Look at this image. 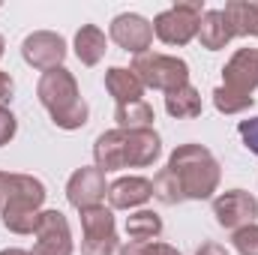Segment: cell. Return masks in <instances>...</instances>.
I'll use <instances>...</instances> for the list:
<instances>
[{
    "instance_id": "obj_29",
    "label": "cell",
    "mask_w": 258,
    "mask_h": 255,
    "mask_svg": "<svg viewBox=\"0 0 258 255\" xmlns=\"http://www.w3.org/2000/svg\"><path fill=\"white\" fill-rule=\"evenodd\" d=\"M12 93H15V81H12V75H9V72H3V69H0V108H6V105H9Z\"/></svg>"
},
{
    "instance_id": "obj_14",
    "label": "cell",
    "mask_w": 258,
    "mask_h": 255,
    "mask_svg": "<svg viewBox=\"0 0 258 255\" xmlns=\"http://www.w3.org/2000/svg\"><path fill=\"white\" fill-rule=\"evenodd\" d=\"M93 162L102 174L126 168V132L123 129H108L93 141Z\"/></svg>"
},
{
    "instance_id": "obj_4",
    "label": "cell",
    "mask_w": 258,
    "mask_h": 255,
    "mask_svg": "<svg viewBox=\"0 0 258 255\" xmlns=\"http://www.w3.org/2000/svg\"><path fill=\"white\" fill-rule=\"evenodd\" d=\"M138 81L144 84V90H162L171 93L183 84H189V63L183 57L174 54H159V51H144L138 54L129 66Z\"/></svg>"
},
{
    "instance_id": "obj_3",
    "label": "cell",
    "mask_w": 258,
    "mask_h": 255,
    "mask_svg": "<svg viewBox=\"0 0 258 255\" xmlns=\"http://www.w3.org/2000/svg\"><path fill=\"white\" fill-rule=\"evenodd\" d=\"M45 183L33 174H12L9 180V195L0 210V222L12 234H33L42 204H45Z\"/></svg>"
},
{
    "instance_id": "obj_25",
    "label": "cell",
    "mask_w": 258,
    "mask_h": 255,
    "mask_svg": "<svg viewBox=\"0 0 258 255\" xmlns=\"http://www.w3.org/2000/svg\"><path fill=\"white\" fill-rule=\"evenodd\" d=\"M231 246L237 249V255H258V222L231 231Z\"/></svg>"
},
{
    "instance_id": "obj_6",
    "label": "cell",
    "mask_w": 258,
    "mask_h": 255,
    "mask_svg": "<svg viewBox=\"0 0 258 255\" xmlns=\"http://www.w3.org/2000/svg\"><path fill=\"white\" fill-rule=\"evenodd\" d=\"M120 249L114 210L105 204L81 210V255H114Z\"/></svg>"
},
{
    "instance_id": "obj_1",
    "label": "cell",
    "mask_w": 258,
    "mask_h": 255,
    "mask_svg": "<svg viewBox=\"0 0 258 255\" xmlns=\"http://www.w3.org/2000/svg\"><path fill=\"white\" fill-rule=\"evenodd\" d=\"M165 168L174 174L177 186L186 201H210L216 198L219 180H222V165L219 159L204 147V144H177L165 162Z\"/></svg>"
},
{
    "instance_id": "obj_22",
    "label": "cell",
    "mask_w": 258,
    "mask_h": 255,
    "mask_svg": "<svg viewBox=\"0 0 258 255\" xmlns=\"http://www.w3.org/2000/svg\"><path fill=\"white\" fill-rule=\"evenodd\" d=\"M126 234H129V240H156L162 234V216L153 213V210H147V207L129 213L126 216Z\"/></svg>"
},
{
    "instance_id": "obj_27",
    "label": "cell",
    "mask_w": 258,
    "mask_h": 255,
    "mask_svg": "<svg viewBox=\"0 0 258 255\" xmlns=\"http://www.w3.org/2000/svg\"><path fill=\"white\" fill-rule=\"evenodd\" d=\"M117 255H159V243L156 240H129L117 249Z\"/></svg>"
},
{
    "instance_id": "obj_20",
    "label": "cell",
    "mask_w": 258,
    "mask_h": 255,
    "mask_svg": "<svg viewBox=\"0 0 258 255\" xmlns=\"http://www.w3.org/2000/svg\"><path fill=\"white\" fill-rule=\"evenodd\" d=\"M222 12L234 36H258V0H228Z\"/></svg>"
},
{
    "instance_id": "obj_11",
    "label": "cell",
    "mask_w": 258,
    "mask_h": 255,
    "mask_svg": "<svg viewBox=\"0 0 258 255\" xmlns=\"http://www.w3.org/2000/svg\"><path fill=\"white\" fill-rule=\"evenodd\" d=\"M108 195V183H105V174L96 168V165H81L69 174L66 180V201L81 213L87 207H96L102 204Z\"/></svg>"
},
{
    "instance_id": "obj_16",
    "label": "cell",
    "mask_w": 258,
    "mask_h": 255,
    "mask_svg": "<svg viewBox=\"0 0 258 255\" xmlns=\"http://www.w3.org/2000/svg\"><path fill=\"white\" fill-rule=\"evenodd\" d=\"M231 39H234V30H231L225 12H222V9H204V15H201V21H198V42H201V48L219 51V48H225Z\"/></svg>"
},
{
    "instance_id": "obj_21",
    "label": "cell",
    "mask_w": 258,
    "mask_h": 255,
    "mask_svg": "<svg viewBox=\"0 0 258 255\" xmlns=\"http://www.w3.org/2000/svg\"><path fill=\"white\" fill-rule=\"evenodd\" d=\"M114 120H117V129H126V132L153 129L156 114H153V105L147 99H135V102H123V105L114 108Z\"/></svg>"
},
{
    "instance_id": "obj_28",
    "label": "cell",
    "mask_w": 258,
    "mask_h": 255,
    "mask_svg": "<svg viewBox=\"0 0 258 255\" xmlns=\"http://www.w3.org/2000/svg\"><path fill=\"white\" fill-rule=\"evenodd\" d=\"M15 132H18V120H15V114H12L9 108H0V147L9 144V141L15 138Z\"/></svg>"
},
{
    "instance_id": "obj_18",
    "label": "cell",
    "mask_w": 258,
    "mask_h": 255,
    "mask_svg": "<svg viewBox=\"0 0 258 255\" xmlns=\"http://www.w3.org/2000/svg\"><path fill=\"white\" fill-rule=\"evenodd\" d=\"M105 90L114 96L117 105L144 99V84L138 81V75H135L132 69H126V66H111V69L105 72Z\"/></svg>"
},
{
    "instance_id": "obj_12",
    "label": "cell",
    "mask_w": 258,
    "mask_h": 255,
    "mask_svg": "<svg viewBox=\"0 0 258 255\" xmlns=\"http://www.w3.org/2000/svg\"><path fill=\"white\" fill-rule=\"evenodd\" d=\"M108 207L111 210H141L153 198V180L141 174H126L108 183Z\"/></svg>"
},
{
    "instance_id": "obj_5",
    "label": "cell",
    "mask_w": 258,
    "mask_h": 255,
    "mask_svg": "<svg viewBox=\"0 0 258 255\" xmlns=\"http://www.w3.org/2000/svg\"><path fill=\"white\" fill-rule=\"evenodd\" d=\"M204 15V6L201 0H183V3H174L168 9H162L150 24H153V36L165 45H189L195 36H198V21Z\"/></svg>"
},
{
    "instance_id": "obj_19",
    "label": "cell",
    "mask_w": 258,
    "mask_h": 255,
    "mask_svg": "<svg viewBox=\"0 0 258 255\" xmlns=\"http://www.w3.org/2000/svg\"><path fill=\"white\" fill-rule=\"evenodd\" d=\"M201 108H204L201 93L195 90L192 84H183V87L165 93V111H168V117H174V120H195V117L201 114Z\"/></svg>"
},
{
    "instance_id": "obj_15",
    "label": "cell",
    "mask_w": 258,
    "mask_h": 255,
    "mask_svg": "<svg viewBox=\"0 0 258 255\" xmlns=\"http://www.w3.org/2000/svg\"><path fill=\"white\" fill-rule=\"evenodd\" d=\"M159 153H162V138L156 129L126 132V168H147L159 159Z\"/></svg>"
},
{
    "instance_id": "obj_32",
    "label": "cell",
    "mask_w": 258,
    "mask_h": 255,
    "mask_svg": "<svg viewBox=\"0 0 258 255\" xmlns=\"http://www.w3.org/2000/svg\"><path fill=\"white\" fill-rule=\"evenodd\" d=\"M0 255H30L27 249H18V246H9V249H0Z\"/></svg>"
},
{
    "instance_id": "obj_13",
    "label": "cell",
    "mask_w": 258,
    "mask_h": 255,
    "mask_svg": "<svg viewBox=\"0 0 258 255\" xmlns=\"http://www.w3.org/2000/svg\"><path fill=\"white\" fill-rule=\"evenodd\" d=\"M225 87H234L240 93H255L258 87V48H237L228 63L222 66Z\"/></svg>"
},
{
    "instance_id": "obj_7",
    "label": "cell",
    "mask_w": 258,
    "mask_h": 255,
    "mask_svg": "<svg viewBox=\"0 0 258 255\" xmlns=\"http://www.w3.org/2000/svg\"><path fill=\"white\" fill-rule=\"evenodd\" d=\"M72 228L60 210H42L36 231H33V249L30 255H72Z\"/></svg>"
},
{
    "instance_id": "obj_30",
    "label": "cell",
    "mask_w": 258,
    "mask_h": 255,
    "mask_svg": "<svg viewBox=\"0 0 258 255\" xmlns=\"http://www.w3.org/2000/svg\"><path fill=\"white\" fill-rule=\"evenodd\" d=\"M195 255H231L222 243H216V240H204L198 249H195Z\"/></svg>"
},
{
    "instance_id": "obj_24",
    "label": "cell",
    "mask_w": 258,
    "mask_h": 255,
    "mask_svg": "<svg viewBox=\"0 0 258 255\" xmlns=\"http://www.w3.org/2000/svg\"><path fill=\"white\" fill-rule=\"evenodd\" d=\"M153 198L156 201H162V204H168V207H174V204H183L186 198H183V192L177 186V180H174V174L168 171V168H162L156 177H153Z\"/></svg>"
},
{
    "instance_id": "obj_8",
    "label": "cell",
    "mask_w": 258,
    "mask_h": 255,
    "mask_svg": "<svg viewBox=\"0 0 258 255\" xmlns=\"http://www.w3.org/2000/svg\"><path fill=\"white\" fill-rule=\"evenodd\" d=\"M66 54H69L66 39L60 33H54V30H33V33L24 36V42H21V57H24V63L33 66V69H39V72H48V69L63 66Z\"/></svg>"
},
{
    "instance_id": "obj_2",
    "label": "cell",
    "mask_w": 258,
    "mask_h": 255,
    "mask_svg": "<svg viewBox=\"0 0 258 255\" xmlns=\"http://www.w3.org/2000/svg\"><path fill=\"white\" fill-rule=\"evenodd\" d=\"M36 96H39L42 108L51 114V123L57 129L75 132V129L84 126L87 117H90V105L84 102V96L78 90V81H75V75L66 66L48 69V72L39 75Z\"/></svg>"
},
{
    "instance_id": "obj_31",
    "label": "cell",
    "mask_w": 258,
    "mask_h": 255,
    "mask_svg": "<svg viewBox=\"0 0 258 255\" xmlns=\"http://www.w3.org/2000/svg\"><path fill=\"white\" fill-rule=\"evenodd\" d=\"M9 180H12V174H9V171H0V210H3L6 195H9Z\"/></svg>"
},
{
    "instance_id": "obj_9",
    "label": "cell",
    "mask_w": 258,
    "mask_h": 255,
    "mask_svg": "<svg viewBox=\"0 0 258 255\" xmlns=\"http://www.w3.org/2000/svg\"><path fill=\"white\" fill-rule=\"evenodd\" d=\"M213 216L225 231H237L258 219V198L246 189H228L213 198Z\"/></svg>"
},
{
    "instance_id": "obj_34",
    "label": "cell",
    "mask_w": 258,
    "mask_h": 255,
    "mask_svg": "<svg viewBox=\"0 0 258 255\" xmlns=\"http://www.w3.org/2000/svg\"><path fill=\"white\" fill-rule=\"evenodd\" d=\"M3 51H6V42H3V36H0V57H3Z\"/></svg>"
},
{
    "instance_id": "obj_17",
    "label": "cell",
    "mask_w": 258,
    "mask_h": 255,
    "mask_svg": "<svg viewBox=\"0 0 258 255\" xmlns=\"http://www.w3.org/2000/svg\"><path fill=\"white\" fill-rule=\"evenodd\" d=\"M72 48H75V57L81 60V66H96L105 57L108 39H105L102 27H96V24H81L78 33H75Z\"/></svg>"
},
{
    "instance_id": "obj_26",
    "label": "cell",
    "mask_w": 258,
    "mask_h": 255,
    "mask_svg": "<svg viewBox=\"0 0 258 255\" xmlns=\"http://www.w3.org/2000/svg\"><path fill=\"white\" fill-rule=\"evenodd\" d=\"M237 135H240L243 147H246L252 156H258V117L240 120V126H237Z\"/></svg>"
},
{
    "instance_id": "obj_10",
    "label": "cell",
    "mask_w": 258,
    "mask_h": 255,
    "mask_svg": "<svg viewBox=\"0 0 258 255\" xmlns=\"http://www.w3.org/2000/svg\"><path fill=\"white\" fill-rule=\"evenodd\" d=\"M108 36H111V42L117 48H123V51L138 57L153 45V24L138 12H120V15L111 18Z\"/></svg>"
},
{
    "instance_id": "obj_33",
    "label": "cell",
    "mask_w": 258,
    "mask_h": 255,
    "mask_svg": "<svg viewBox=\"0 0 258 255\" xmlns=\"http://www.w3.org/2000/svg\"><path fill=\"white\" fill-rule=\"evenodd\" d=\"M159 255H180L174 246H168V243H159Z\"/></svg>"
},
{
    "instance_id": "obj_23",
    "label": "cell",
    "mask_w": 258,
    "mask_h": 255,
    "mask_svg": "<svg viewBox=\"0 0 258 255\" xmlns=\"http://www.w3.org/2000/svg\"><path fill=\"white\" fill-rule=\"evenodd\" d=\"M252 105H255V96H252V93H240V90L225 87V84H219V87L213 90V108H216L219 114H243V111H249Z\"/></svg>"
}]
</instances>
